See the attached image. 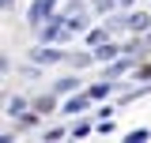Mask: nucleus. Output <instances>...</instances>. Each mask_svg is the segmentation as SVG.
<instances>
[{
	"label": "nucleus",
	"instance_id": "f257e3e1",
	"mask_svg": "<svg viewBox=\"0 0 151 143\" xmlns=\"http://www.w3.org/2000/svg\"><path fill=\"white\" fill-rule=\"evenodd\" d=\"M53 8H57V0H34L30 11H27V23H30V26H42L45 19L53 15Z\"/></svg>",
	"mask_w": 151,
	"mask_h": 143
},
{
	"label": "nucleus",
	"instance_id": "f03ea898",
	"mask_svg": "<svg viewBox=\"0 0 151 143\" xmlns=\"http://www.w3.org/2000/svg\"><path fill=\"white\" fill-rule=\"evenodd\" d=\"M117 53H125V49H117V45H110V41H102V45L94 49V60L106 64V60H117Z\"/></svg>",
	"mask_w": 151,
	"mask_h": 143
},
{
	"label": "nucleus",
	"instance_id": "7ed1b4c3",
	"mask_svg": "<svg viewBox=\"0 0 151 143\" xmlns=\"http://www.w3.org/2000/svg\"><path fill=\"white\" fill-rule=\"evenodd\" d=\"M87 102H91V94H76V98H68V102H64V113H83V109H87Z\"/></svg>",
	"mask_w": 151,
	"mask_h": 143
},
{
	"label": "nucleus",
	"instance_id": "20e7f679",
	"mask_svg": "<svg viewBox=\"0 0 151 143\" xmlns=\"http://www.w3.org/2000/svg\"><path fill=\"white\" fill-rule=\"evenodd\" d=\"M30 56H34L38 64H53V60H60V53H57V49H45V41H42V49H34Z\"/></svg>",
	"mask_w": 151,
	"mask_h": 143
},
{
	"label": "nucleus",
	"instance_id": "39448f33",
	"mask_svg": "<svg viewBox=\"0 0 151 143\" xmlns=\"http://www.w3.org/2000/svg\"><path fill=\"white\" fill-rule=\"evenodd\" d=\"M147 23H151V19L144 15V11H132V15L125 19V26H129V30H147Z\"/></svg>",
	"mask_w": 151,
	"mask_h": 143
},
{
	"label": "nucleus",
	"instance_id": "423d86ee",
	"mask_svg": "<svg viewBox=\"0 0 151 143\" xmlns=\"http://www.w3.org/2000/svg\"><path fill=\"white\" fill-rule=\"evenodd\" d=\"M64 26H68V34H79V30L87 26V19H83V15H76V11H72V15H64Z\"/></svg>",
	"mask_w": 151,
	"mask_h": 143
},
{
	"label": "nucleus",
	"instance_id": "0eeeda50",
	"mask_svg": "<svg viewBox=\"0 0 151 143\" xmlns=\"http://www.w3.org/2000/svg\"><path fill=\"white\" fill-rule=\"evenodd\" d=\"M8 113H12V117H23V113H27V98H8Z\"/></svg>",
	"mask_w": 151,
	"mask_h": 143
},
{
	"label": "nucleus",
	"instance_id": "6e6552de",
	"mask_svg": "<svg viewBox=\"0 0 151 143\" xmlns=\"http://www.w3.org/2000/svg\"><path fill=\"white\" fill-rule=\"evenodd\" d=\"M129 68H132V56H125V60H117V64L106 68V79H113V75H121V72H129Z\"/></svg>",
	"mask_w": 151,
	"mask_h": 143
},
{
	"label": "nucleus",
	"instance_id": "1a4fd4ad",
	"mask_svg": "<svg viewBox=\"0 0 151 143\" xmlns=\"http://www.w3.org/2000/svg\"><path fill=\"white\" fill-rule=\"evenodd\" d=\"M110 90H113V83H110V79H106V83H94V87L87 90V94H91L94 102H98V98H106V94H110Z\"/></svg>",
	"mask_w": 151,
	"mask_h": 143
},
{
	"label": "nucleus",
	"instance_id": "9d476101",
	"mask_svg": "<svg viewBox=\"0 0 151 143\" xmlns=\"http://www.w3.org/2000/svg\"><path fill=\"white\" fill-rule=\"evenodd\" d=\"M34 109H38V113H53V98H49V94H45V98H38V102H34Z\"/></svg>",
	"mask_w": 151,
	"mask_h": 143
},
{
	"label": "nucleus",
	"instance_id": "9b49d317",
	"mask_svg": "<svg viewBox=\"0 0 151 143\" xmlns=\"http://www.w3.org/2000/svg\"><path fill=\"white\" fill-rule=\"evenodd\" d=\"M87 41H91V45H102V41H106V30H91Z\"/></svg>",
	"mask_w": 151,
	"mask_h": 143
},
{
	"label": "nucleus",
	"instance_id": "f8f14e48",
	"mask_svg": "<svg viewBox=\"0 0 151 143\" xmlns=\"http://www.w3.org/2000/svg\"><path fill=\"white\" fill-rule=\"evenodd\" d=\"M113 4H117V0H94V11H110Z\"/></svg>",
	"mask_w": 151,
	"mask_h": 143
},
{
	"label": "nucleus",
	"instance_id": "ddd939ff",
	"mask_svg": "<svg viewBox=\"0 0 151 143\" xmlns=\"http://www.w3.org/2000/svg\"><path fill=\"white\" fill-rule=\"evenodd\" d=\"M72 87H76V79H60V83H57V90H60V94H68Z\"/></svg>",
	"mask_w": 151,
	"mask_h": 143
},
{
	"label": "nucleus",
	"instance_id": "4468645a",
	"mask_svg": "<svg viewBox=\"0 0 151 143\" xmlns=\"http://www.w3.org/2000/svg\"><path fill=\"white\" fill-rule=\"evenodd\" d=\"M4 8H12V0H4Z\"/></svg>",
	"mask_w": 151,
	"mask_h": 143
},
{
	"label": "nucleus",
	"instance_id": "2eb2a0df",
	"mask_svg": "<svg viewBox=\"0 0 151 143\" xmlns=\"http://www.w3.org/2000/svg\"><path fill=\"white\" fill-rule=\"evenodd\" d=\"M117 4H132V0H117Z\"/></svg>",
	"mask_w": 151,
	"mask_h": 143
}]
</instances>
